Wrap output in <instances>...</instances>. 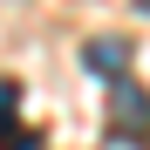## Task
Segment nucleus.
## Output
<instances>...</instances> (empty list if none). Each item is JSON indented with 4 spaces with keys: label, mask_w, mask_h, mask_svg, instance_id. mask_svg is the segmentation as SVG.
Instances as JSON below:
<instances>
[{
    "label": "nucleus",
    "mask_w": 150,
    "mask_h": 150,
    "mask_svg": "<svg viewBox=\"0 0 150 150\" xmlns=\"http://www.w3.org/2000/svg\"><path fill=\"white\" fill-rule=\"evenodd\" d=\"M109 123H116V130L150 137V96L130 82V75H116V82H109Z\"/></svg>",
    "instance_id": "1"
},
{
    "label": "nucleus",
    "mask_w": 150,
    "mask_h": 150,
    "mask_svg": "<svg viewBox=\"0 0 150 150\" xmlns=\"http://www.w3.org/2000/svg\"><path fill=\"white\" fill-rule=\"evenodd\" d=\"M137 7H143V14H150V0H137Z\"/></svg>",
    "instance_id": "6"
},
{
    "label": "nucleus",
    "mask_w": 150,
    "mask_h": 150,
    "mask_svg": "<svg viewBox=\"0 0 150 150\" xmlns=\"http://www.w3.org/2000/svg\"><path fill=\"white\" fill-rule=\"evenodd\" d=\"M103 150H150V137H137V130H116V123H109V137H103Z\"/></svg>",
    "instance_id": "4"
},
{
    "label": "nucleus",
    "mask_w": 150,
    "mask_h": 150,
    "mask_svg": "<svg viewBox=\"0 0 150 150\" xmlns=\"http://www.w3.org/2000/svg\"><path fill=\"white\" fill-rule=\"evenodd\" d=\"M21 116V82H0V123Z\"/></svg>",
    "instance_id": "5"
},
{
    "label": "nucleus",
    "mask_w": 150,
    "mask_h": 150,
    "mask_svg": "<svg viewBox=\"0 0 150 150\" xmlns=\"http://www.w3.org/2000/svg\"><path fill=\"white\" fill-rule=\"evenodd\" d=\"M82 55H89V68H103V75H123V68H130V41H89Z\"/></svg>",
    "instance_id": "2"
},
{
    "label": "nucleus",
    "mask_w": 150,
    "mask_h": 150,
    "mask_svg": "<svg viewBox=\"0 0 150 150\" xmlns=\"http://www.w3.org/2000/svg\"><path fill=\"white\" fill-rule=\"evenodd\" d=\"M0 150H41V137H34L28 123L14 116V123H0Z\"/></svg>",
    "instance_id": "3"
}]
</instances>
